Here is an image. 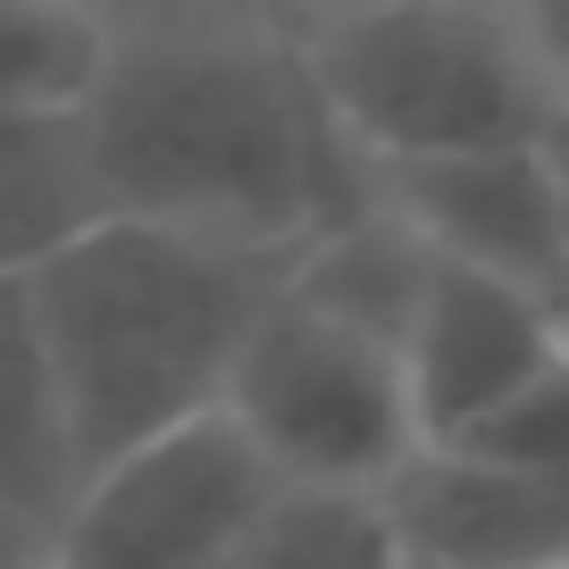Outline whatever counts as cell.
<instances>
[{
	"mask_svg": "<svg viewBox=\"0 0 569 569\" xmlns=\"http://www.w3.org/2000/svg\"><path fill=\"white\" fill-rule=\"evenodd\" d=\"M84 134L101 218H142L251 260H302L369 210L277 9H118Z\"/></svg>",
	"mask_w": 569,
	"mask_h": 569,
	"instance_id": "1",
	"label": "cell"
},
{
	"mask_svg": "<svg viewBox=\"0 0 569 569\" xmlns=\"http://www.w3.org/2000/svg\"><path fill=\"white\" fill-rule=\"evenodd\" d=\"M284 277V260L142 218H92L76 243L26 268L9 293L51 393L68 478L84 486L126 452L218 419L234 360Z\"/></svg>",
	"mask_w": 569,
	"mask_h": 569,
	"instance_id": "2",
	"label": "cell"
},
{
	"mask_svg": "<svg viewBox=\"0 0 569 569\" xmlns=\"http://www.w3.org/2000/svg\"><path fill=\"white\" fill-rule=\"evenodd\" d=\"M284 42L360 177L461 160V151H511L561 126L519 34V9H486V0L293 9Z\"/></svg>",
	"mask_w": 569,
	"mask_h": 569,
	"instance_id": "3",
	"label": "cell"
},
{
	"mask_svg": "<svg viewBox=\"0 0 569 569\" xmlns=\"http://www.w3.org/2000/svg\"><path fill=\"white\" fill-rule=\"evenodd\" d=\"M218 410L277 469V486L393 495L427 461L419 410H410V377H402V343L377 336L352 310L319 302L293 277L260 310V327H251Z\"/></svg>",
	"mask_w": 569,
	"mask_h": 569,
	"instance_id": "4",
	"label": "cell"
},
{
	"mask_svg": "<svg viewBox=\"0 0 569 569\" xmlns=\"http://www.w3.org/2000/svg\"><path fill=\"white\" fill-rule=\"evenodd\" d=\"M268 502H277V469L218 410L84 478L42 545L51 569H227V552Z\"/></svg>",
	"mask_w": 569,
	"mask_h": 569,
	"instance_id": "5",
	"label": "cell"
},
{
	"mask_svg": "<svg viewBox=\"0 0 569 569\" xmlns=\"http://www.w3.org/2000/svg\"><path fill=\"white\" fill-rule=\"evenodd\" d=\"M561 343H569L561 302H545L528 284L478 277V268H452V260L427 251V277H419L410 319H402V377H410V410H419L427 461H445L469 436H486L552 369Z\"/></svg>",
	"mask_w": 569,
	"mask_h": 569,
	"instance_id": "6",
	"label": "cell"
},
{
	"mask_svg": "<svg viewBox=\"0 0 569 569\" xmlns=\"http://www.w3.org/2000/svg\"><path fill=\"white\" fill-rule=\"evenodd\" d=\"M369 201L419 251H436L452 268H478V277H502V284H528V293L569 310V251H561V201H552L545 142L377 168Z\"/></svg>",
	"mask_w": 569,
	"mask_h": 569,
	"instance_id": "7",
	"label": "cell"
},
{
	"mask_svg": "<svg viewBox=\"0 0 569 569\" xmlns=\"http://www.w3.org/2000/svg\"><path fill=\"white\" fill-rule=\"evenodd\" d=\"M118 9L0 0V126H76L109 76Z\"/></svg>",
	"mask_w": 569,
	"mask_h": 569,
	"instance_id": "8",
	"label": "cell"
},
{
	"mask_svg": "<svg viewBox=\"0 0 569 569\" xmlns=\"http://www.w3.org/2000/svg\"><path fill=\"white\" fill-rule=\"evenodd\" d=\"M101 218L84 134L76 126H0V284H18L34 260Z\"/></svg>",
	"mask_w": 569,
	"mask_h": 569,
	"instance_id": "9",
	"label": "cell"
},
{
	"mask_svg": "<svg viewBox=\"0 0 569 569\" xmlns=\"http://www.w3.org/2000/svg\"><path fill=\"white\" fill-rule=\"evenodd\" d=\"M227 569H419L410 536L386 495H319V486H277Z\"/></svg>",
	"mask_w": 569,
	"mask_h": 569,
	"instance_id": "10",
	"label": "cell"
},
{
	"mask_svg": "<svg viewBox=\"0 0 569 569\" xmlns=\"http://www.w3.org/2000/svg\"><path fill=\"white\" fill-rule=\"evenodd\" d=\"M445 461H478V469H511V478H569V343L552 352V369L502 410L486 436H469Z\"/></svg>",
	"mask_w": 569,
	"mask_h": 569,
	"instance_id": "11",
	"label": "cell"
},
{
	"mask_svg": "<svg viewBox=\"0 0 569 569\" xmlns=\"http://www.w3.org/2000/svg\"><path fill=\"white\" fill-rule=\"evenodd\" d=\"M519 34H528V59L545 76L552 118H569V0H519Z\"/></svg>",
	"mask_w": 569,
	"mask_h": 569,
	"instance_id": "12",
	"label": "cell"
},
{
	"mask_svg": "<svg viewBox=\"0 0 569 569\" xmlns=\"http://www.w3.org/2000/svg\"><path fill=\"white\" fill-rule=\"evenodd\" d=\"M545 168H552V201H561V251H569V118L545 134Z\"/></svg>",
	"mask_w": 569,
	"mask_h": 569,
	"instance_id": "13",
	"label": "cell"
},
{
	"mask_svg": "<svg viewBox=\"0 0 569 569\" xmlns=\"http://www.w3.org/2000/svg\"><path fill=\"white\" fill-rule=\"evenodd\" d=\"M0 569H51V545L34 528H0Z\"/></svg>",
	"mask_w": 569,
	"mask_h": 569,
	"instance_id": "14",
	"label": "cell"
},
{
	"mask_svg": "<svg viewBox=\"0 0 569 569\" xmlns=\"http://www.w3.org/2000/svg\"><path fill=\"white\" fill-rule=\"evenodd\" d=\"M536 569H569V552H561V561H536Z\"/></svg>",
	"mask_w": 569,
	"mask_h": 569,
	"instance_id": "15",
	"label": "cell"
},
{
	"mask_svg": "<svg viewBox=\"0 0 569 569\" xmlns=\"http://www.w3.org/2000/svg\"><path fill=\"white\" fill-rule=\"evenodd\" d=\"M419 569H427V561H419Z\"/></svg>",
	"mask_w": 569,
	"mask_h": 569,
	"instance_id": "16",
	"label": "cell"
}]
</instances>
